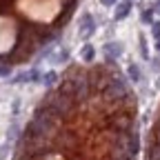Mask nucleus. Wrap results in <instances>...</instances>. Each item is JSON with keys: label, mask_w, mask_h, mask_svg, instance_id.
<instances>
[{"label": "nucleus", "mask_w": 160, "mask_h": 160, "mask_svg": "<svg viewBox=\"0 0 160 160\" xmlns=\"http://www.w3.org/2000/svg\"><path fill=\"white\" fill-rule=\"evenodd\" d=\"M85 122L69 118L71 127H58L51 107L42 100L16 147L13 160H133L138 136L131 125L122 127L109 145L98 151V136L91 138V118Z\"/></svg>", "instance_id": "obj_1"}, {"label": "nucleus", "mask_w": 160, "mask_h": 160, "mask_svg": "<svg viewBox=\"0 0 160 160\" xmlns=\"http://www.w3.org/2000/svg\"><path fill=\"white\" fill-rule=\"evenodd\" d=\"M93 31H96V20H93L91 13H85L82 18L78 20V38L80 40H87Z\"/></svg>", "instance_id": "obj_2"}, {"label": "nucleus", "mask_w": 160, "mask_h": 160, "mask_svg": "<svg viewBox=\"0 0 160 160\" xmlns=\"http://www.w3.org/2000/svg\"><path fill=\"white\" fill-rule=\"evenodd\" d=\"M105 51H107V58L113 62V60L120 58V53H122V45H120V42H107L105 45Z\"/></svg>", "instance_id": "obj_3"}, {"label": "nucleus", "mask_w": 160, "mask_h": 160, "mask_svg": "<svg viewBox=\"0 0 160 160\" xmlns=\"http://www.w3.org/2000/svg\"><path fill=\"white\" fill-rule=\"evenodd\" d=\"M93 58H96V49H93V45H85L82 49H80V60H82L85 65H91V62H93Z\"/></svg>", "instance_id": "obj_4"}, {"label": "nucleus", "mask_w": 160, "mask_h": 160, "mask_svg": "<svg viewBox=\"0 0 160 160\" xmlns=\"http://www.w3.org/2000/svg\"><path fill=\"white\" fill-rule=\"evenodd\" d=\"M129 11H131V0H125V2H120V5L116 7L113 18H116V20H122V18H127V16H129Z\"/></svg>", "instance_id": "obj_5"}, {"label": "nucleus", "mask_w": 160, "mask_h": 160, "mask_svg": "<svg viewBox=\"0 0 160 160\" xmlns=\"http://www.w3.org/2000/svg\"><path fill=\"white\" fill-rule=\"evenodd\" d=\"M127 73H129V78H131L133 85L140 82V69H138V65H129V67H127Z\"/></svg>", "instance_id": "obj_6"}, {"label": "nucleus", "mask_w": 160, "mask_h": 160, "mask_svg": "<svg viewBox=\"0 0 160 160\" xmlns=\"http://www.w3.org/2000/svg\"><path fill=\"white\" fill-rule=\"evenodd\" d=\"M151 29H153V38H156V49L160 51V22H153Z\"/></svg>", "instance_id": "obj_7"}, {"label": "nucleus", "mask_w": 160, "mask_h": 160, "mask_svg": "<svg viewBox=\"0 0 160 160\" xmlns=\"http://www.w3.org/2000/svg\"><path fill=\"white\" fill-rule=\"evenodd\" d=\"M56 80H58V73H56V71H49V73L45 76V85H47V87H53Z\"/></svg>", "instance_id": "obj_8"}, {"label": "nucleus", "mask_w": 160, "mask_h": 160, "mask_svg": "<svg viewBox=\"0 0 160 160\" xmlns=\"http://www.w3.org/2000/svg\"><path fill=\"white\" fill-rule=\"evenodd\" d=\"M142 22H147V25H153V9H147V11H142Z\"/></svg>", "instance_id": "obj_9"}, {"label": "nucleus", "mask_w": 160, "mask_h": 160, "mask_svg": "<svg viewBox=\"0 0 160 160\" xmlns=\"http://www.w3.org/2000/svg\"><path fill=\"white\" fill-rule=\"evenodd\" d=\"M100 2H102L105 7H116V5H118V0H100Z\"/></svg>", "instance_id": "obj_10"}, {"label": "nucleus", "mask_w": 160, "mask_h": 160, "mask_svg": "<svg viewBox=\"0 0 160 160\" xmlns=\"http://www.w3.org/2000/svg\"><path fill=\"white\" fill-rule=\"evenodd\" d=\"M156 11L160 13V0H158V2H156Z\"/></svg>", "instance_id": "obj_11"}]
</instances>
